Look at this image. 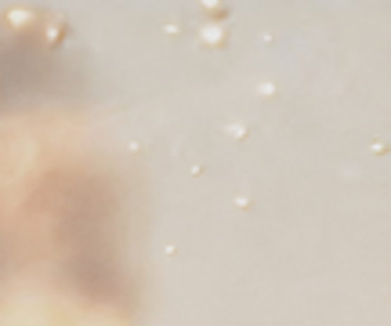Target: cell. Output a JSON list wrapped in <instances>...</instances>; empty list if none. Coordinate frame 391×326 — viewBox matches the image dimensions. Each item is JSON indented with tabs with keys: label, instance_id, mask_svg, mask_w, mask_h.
Returning <instances> with one entry per match:
<instances>
[{
	"label": "cell",
	"instance_id": "obj_1",
	"mask_svg": "<svg viewBox=\"0 0 391 326\" xmlns=\"http://www.w3.org/2000/svg\"><path fill=\"white\" fill-rule=\"evenodd\" d=\"M207 40H210V44H217V40H222V44H225V30H222V33H217V26H210V33H207Z\"/></svg>",
	"mask_w": 391,
	"mask_h": 326
},
{
	"label": "cell",
	"instance_id": "obj_2",
	"mask_svg": "<svg viewBox=\"0 0 391 326\" xmlns=\"http://www.w3.org/2000/svg\"><path fill=\"white\" fill-rule=\"evenodd\" d=\"M203 8L214 11V15H217V11H225V8H222V0H203Z\"/></svg>",
	"mask_w": 391,
	"mask_h": 326
}]
</instances>
